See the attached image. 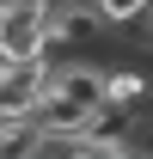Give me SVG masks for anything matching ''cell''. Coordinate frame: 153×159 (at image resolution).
<instances>
[{
  "label": "cell",
  "mask_w": 153,
  "mask_h": 159,
  "mask_svg": "<svg viewBox=\"0 0 153 159\" xmlns=\"http://www.w3.org/2000/svg\"><path fill=\"white\" fill-rule=\"evenodd\" d=\"M110 31L92 0H49V49H86Z\"/></svg>",
  "instance_id": "6da1fadb"
},
{
  "label": "cell",
  "mask_w": 153,
  "mask_h": 159,
  "mask_svg": "<svg viewBox=\"0 0 153 159\" xmlns=\"http://www.w3.org/2000/svg\"><path fill=\"white\" fill-rule=\"evenodd\" d=\"M49 67H55L49 55H37V61H6V67H0V110H37L43 92H49Z\"/></svg>",
  "instance_id": "7a4b0ae2"
},
{
  "label": "cell",
  "mask_w": 153,
  "mask_h": 159,
  "mask_svg": "<svg viewBox=\"0 0 153 159\" xmlns=\"http://www.w3.org/2000/svg\"><path fill=\"white\" fill-rule=\"evenodd\" d=\"M135 98H147V74L141 67H104V104H123L129 110Z\"/></svg>",
  "instance_id": "3957f363"
},
{
  "label": "cell",
  "mask_w": 153,
  "mask_h": 159,
  "mask_svg": "<svg viewBox=\"0 0 153 159\" xmlns=\"http://www.w3.org/2000/svg\"><path fill=\"white\" fill-rule=\"evenodd\" d=\"M92 6H98V19L110 25V31H123V25H141V19L153 12V0H92Z\"/></svg>",
  "instance_id": "277c9868"
}]
</instances>
